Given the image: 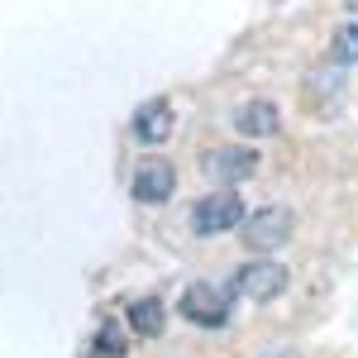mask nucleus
<instances>
[{"instance_id":"f257e3e1","label":"nucleus","mask_w":358,"mask_h":358,"mask_svg":"<svg viewBox=\"0 0 358 358\" xmlns=\"http://www.w3.org/2000/svg\"><path fill=\"white\" fill-rule=\"evenodd\" d=\"M239 224H244V201L234 192H210L192 206V229L201 239L224 234V229H239Z\"/></svg>"},{"instance_id":"f03ea898","label":"nucleus","mask_w":358,"mask_h":358,"mask_svg":"<svg viewBox=\"0 0 358 358\" xmlns=\"http://www.w3.org/2000/svg\"><path fill=\"white\" fill-rule=\"evenodd\" d=\"M292 210L287 206H263V210H253L244 220V244L253 248V253H273V248H282L287 239H292Z\"/></svg>"},{"instance_id":"7ed1b4c3","label":"nucleus","mask_w":358,"mask_h":358,"mask_svg":"<svg viewBox=\"0 0 358 358\" xmlns=\"http://www.w3.org/2000/svg\"><path fill=\"white\" fill-rule=\"evenodd\" d=\"M287 268L282 263H273V258H253V263H244L239 273H234V292L239 296H248V301H273V296H282L287 292Z\"/></svg>"},{"instance_id":"20e7f679","label":"nucleus","mask_w":358,"mask_h":358,"mask_svg":"<svg viewBox=\"0 0 358 358\" xmlns=\"http://www.w3.org/2000/svg\"><path fill=\"white\" fill-rule=\"evenodd\" d=\"M229 296H224L220 287H210V282H192L187 292H182V301H177V310L192 320V325H201V330H220L224 320H229Z\"/></svg>"},{"instance_id":"39448f33","label":"nucleus","mask_w":358,"mask_h":358,"mask_svg":"<svg viewBox=\"0 0 358 358\" xmlns=\"http://www.w3.org/2000/svg\"><path fill=\"white\" fill-rule=\"evenodd\" d=\"M201 167H206V177L210 182H244V177H253L258 172V153L253 148H244V143H220V148H210L206 158H201Z\"/></svg>"},{"instance_id":"423d86ee","label":"nucleus","mask_w":358,"mask_h":358,"mask_svg":"<svg viewBox=\"0 0 358 358\" xmlns=\"http://www.w3.org/2000/svg\"><path fill=\"white\" fill-rule=\"evenodd\" d=\"M172 192H177V167L167 163V158H143V163L134 167V201L163 206Z\"/></svg>"},{"instance_id":"0eeeda50","label":"nucleus","mask_w":358,"mask_h":358,"mask_svg":"<svg viewBox=\"0 0 358 358\" xmlns=\"http://www.w3.org/2000/svg\"><path fill=\"white\" fill-rule=\"evenodd\" d=\"M177 129V115H172V101L167 96H153V101H143L134 110V138L138 143H167V134Z\"/></svg>"},{"instance_id":"6e6552de","label":"nucleus","mask_w":358,"mask_h":358,"mask_svg":"<svg viewBox=\"0 0 358 358\" xmlns=\"http://www.w3.org/2000/svg\"><path fill=\"white\" fill-rule=\"evenodd\" d=\"M234 129L248 138H273L282 129V115H277L273 101H244L239 110H234Z\"/></svg>"},{"instance_id":"1a4fd4ad","label":"nucleus","mask_w":358,"mask_h":358,"mask_svg":"<svg viewBox=\"0 0 358 358\" xmlns=\"http://www.w3.org/2000/svg\"><path fill=\"white\" fill-rule=\"evenodd\" d=\"M124 320H129V330H134L138 339H158V334L167 330V306L158 301V296H138V301H129Z\"/></svg>"},{"instance_id":"9d476101","label":"nucleus","mask_w":358,"mask_h":358,"mask_svg":"<svg viewBox=\"0 0 358 358\" xmlns=\"http://www.w3.org/2000/svg\"><path fill=\"white\" fill-rule=\"evenodd\" d=\"M124 349L129 344H124V330L120 325H101L96 330V358H124Z\"/></svg>"},{"instance_id":"9b49d317","label":"nucleus","mask_w":358,"mask_h":358,"mask_svg":"<svg viewBox=\"0 0 358 358\" xmlns=\"http://www.w3.org/2000/svg\"><path fill=\"white\" fill-rule=\"evenodd\" d=\"M330 57L334 62H358V24H344L339 34H334Z\"/></svg>"},{"instance_id":"f8f14e48","label":"nucleus","mask_w":358,"mask_h":358,"mask_svg":"<svg viewBox=\"0 0 358 358\" xmlns=\"http://www.w3.org/2000/svg\"><path fill=\"white\" fill-rule=\"evenodd\" d=\"M268 358H301L296 349H277V354H268Z\"/></svg>"},{"instance_id":"ddd939ff","label":"nucleus","mask_w":358,"mask_h":358,"mask_svg":"<svg viewBox=\"0 0 358 358\" xmlns=\"http://www.w3.org/2000/svg\"><path fill=\"white\" fill-rule=\"evenodd\" d=\"M344 5H349V10H354V15H358V0H344Z\"/></svg>"}]
</instances>
